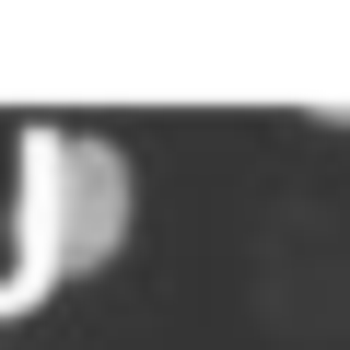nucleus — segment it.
Listing matches in <instances>:
<instances>
[{
    "label": "nucleus",
    "instance_id": "obj_1",
    "mask_svg": "<svg viewBox=\"0 0 350 350\" xmlns=\"http://www.w3.org/2000/svg\"><path fill=\"white\" fill-rule=\"evenodd\" d=\"M140 222V175L105 129H59V117H24L12 129V245H0V315L12 304H47L59 280L105 269Z\"/></svg>",
    "mask_w": 350,
    "mask_h": 350
}]
</instances>
